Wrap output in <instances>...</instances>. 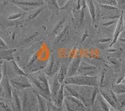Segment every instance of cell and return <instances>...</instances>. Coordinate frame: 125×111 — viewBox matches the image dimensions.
Listing matches in <instances>:
<instances>
[{
	"instance_id": "d590c367",
	"label": "cell",
	"mask_w": 125,
	"mask_h": 111,
	"mask_svg": "<svg viewBox=\"0 0 125 111\" xmlns=\"http://www.w3.org/2000/svg\"><path fill=\"white\" fill-rule=\"evenodd\" d=\"M121 83H123V84H125V78L123 79L122 81H121Z\"/></svg>"
},
{
	"instance_id": "e575fe53",
	"label": "cell",
	"mask_w": 125,
	"mask_h": 111,
	"mask_svg": "<svg viewBox=\"0 0 125 111\" xmlns=\"http://www.w3.org/2000/svg\"><path fill=\"white\" fill-rule=\"evenodd\" d=\"M115 109H116L113 107L111 105H109V111H115Z\"/></svg>"
},
{
	"instance_id": "ffe728a7",
	"label": "cell",
	"mask_w": 125,
	"mask_h": 111,
	"mask_svg": "<svg viewBox=\"0 0 125 111\" xmlns=\"http://www.w3.org/2000/svg\"><path fill=\"white\" fill-rule=\"evenodd\" d=\"M112 90L116 94L125 93V85L123 84V83L117 84L113 87Z\"/></svg>"
},
{
	"instance_id": "7c38bea8",
	"label": "cell",
	"mask_w": 125,
	"mask_h": 111,
	"mask_svg": "<svg viewBox=\"0 0 125 111\" xmlns=\"http://www.w3.org/2000/svg\"><path fill=\"white\" fill-rule=\"evenodd\" d=\"M13 3L18 6H21L22 8L26 7L28 8V9L29 8H34L35 6H41L43 4V3H40V2L37 1H13Z\"/></svg>"
},
{
	"instance_id": "5bb4252c",
	"label": "cell",
	"mask_w": 125,
	"mask_h": 111,
	"mask_svg": "<svg viewBox=\"0 0 125 111\" xmlns=\"http://www.w3.org/2000/svg\"><path fill=\"white\" fill-rule=\"evenodd\" d=\"M67 74H68V69L63 65H61L58 73H57L56 76L58 81L61 84H64V80L67 77Z\"/></svg>"
},
{
	"instance_id": "277c9868",
	"label": "cell",
	"mask_w": 125,
	"mask_h": 111,
	"mask_svg": "<svg viewBox=\"0 0 125 111\" xmlns=\"http://www.w3.org/2000/svg\"><path fill=\"white\" fill-rule=\"evenodd\" d=\"M9 79L12 87L18 91L28 88H32L31 82L28 76L15 75V77H11Z\"/></svg>"
},
{
	"instance_id": "8d00e7d4",
	"label": "cell",
	"mask_w": 125,
	"mask_h": 111,
	"mask_svg": "<svg viewBox=\"0 0 125 111\" xmlns=\"http://www.w3.org/2000/svg\"><path fill=\"white\" fill-rule=\"evenodd\" d=\"M116 1H118V0H116Z\"/></svg>"
},
{
	"instance_id": "74e56055",
	"label": "cell",
	"mask_w": 125,
	"mask_h": 111,
	"mask_svg": "<svg viewBox=\"0 0 125 111\" xmlns=\"http://www.w3.org/2000/svg\"><path fill=\"white\" fill-rule=\"evenodd\" d=\"M1 1H2V0H1Z\"/></svg>"
},
{
	"instance_id": "836d02e7",
	"label": "cell",
	"mask_w": 125,
	"mask_h": 111,
	"mask_svg": "<svg viewBox=\"0 0 125 111\" xmlns=\"http://www.w3.org/2000/svg\"><path fill=\"white\" fill-rule=\"evenodd\" d=\"M88 36V31H86V33H84V34H83V37L82 39H81V42H83L84 41V40L86 39V38Z\"/></svg>"
},
{
	"instance_id": "83f0119b",
	"label": "cell",
	"mask_w": 125,
	"mask_h": 111,
	"mask_svg": "<svg viewBox=\"0 0 125 111\" xmlns=\"http://www.w3.org/2000/svg\"><path fill=\"white\" fill-rule=\"evenodd\" d=\"M21 15H22V14H21V13H14V14L10 15V16L8 17V19L15 20V19H16L19 18L20 17H21Z\"/></svg>"
},
{
	"instance_id": "ac0fdd59",
	"label": "cell",
	"mask_w": 125,
	"mask_h": 111,
	"mask_svg": "<svg viewBox=\"0 0 125 111\" xmlns=\"http://www.w3.org/2000/svg\"><path fill=\"white\" fill-rule=\"evenodd\" d=\"M69 34V27L68 26H65L63 30H62V31L60 32L58 34V36H56V40H55V43H60L61 41L64 39L66 36H68V34Z\"/></svg>"
},
{
	"instance_id": "7402d4cb",
	"label": "cell",
	"mask_w": 125,
	"mask_h": 111,
	"mask_svg": "<svg viewBox=\"0 0 125 111\" xmlns=\"http://www.w3.org/2000/svg\"><path fill=\"white\" fill-rule=\"evenodd\" d=\"M98 3L103 5H110V6L118 7V1L116 0H96Z\"/></svg>"
},
{
	"instance_id": "44dd1931",
	"label": "cell",
	"mask_w": 125,
	"mask_h": 111,
	"mask_svg": "<svg viewBox=\"0 0 125 111\" xmlns=\"http://www.w3.org/2000/svg\"><path fill=\"white\" fill-rule=\"evenodd\" d=\"M117 101H118V108H122L125 105V93L116 94Z\"/></svg>"
},
{
	"instance_id": "d6a6232c",
	"label": "cell",
	"mask_w": 125,
	"mask_h": 111,
	"mask_svg": "<svg viewBox=\"0 0 125 111\" xmlns=\"http://www.w3.org/2000/svg\"><path fill=\"white\" fill-rule=\"evenodd\" d=\"M65 1L66 0H58V4L60 5V8L62 7L64 4H65Z\"/></svg>"
},
{
	"instance_id": "3957f363",
	"label": "cell",
	"mask_w": 125,
	"mask_h": 111,
	"mask_svg": "<svg viewBox=\"0 0 125 111\" xmlns=\"http://www.w3.org/2000/svg\"><path fill=\"white\" fill-rule=\"evenodd\" d=\"M63 106L64 111H86L87 108L81 100L71 95H65Z\"/></svg>"
},
{
	"instance_id": "2e32d148",
	"label": "cell",
	"mask_w": 125,
	"mask_h": 111,
	"mask_svg": "<svg viewBox=\"0 0 125 111\" xmlns=\"http://www.w3.org/2000/svg\"><path fill=\"white\" fill-rule=\"evenodd\" d=\"M86 5L90 12V16L92 19L93 23H94L96 19V9L93 0H86Z\"/></svg>"
},
{
	"instance_id": "e0dca14e",
	"label": "cell",
	"mask_w": 125,
	"mask_h": 111,
	"mask_svg": "<svg viewBox=\"0 0 125 111\" xmlns=\"http://www.w3.org/2000/svg\"><path fill=\"white\" fill-rule=\"evenodd\" d=\"M66 21V19H62L60 20L58 23H57L56 25L55 26L54 28L53 29L52 33L54 34H58L60 32H61L63 30V29L65 28L64 24H65Z\"/></svg>"
},
{
	"instance_id": "d6986e66",
	"label": "cell",
	"mask_w": 125,
	"mask_h": 111,
	"mask_svg": "<svg viewBox=\"0 0 125 111\" xmlns=\"http://www.w3.org/2000/svg\"><path fill=\"white\" fill-rule=\"evenodd\" d=\"M11 65L13 71L16 75H26L28 76L27 74H26L20 68V66L17 64V63L14 61V60L11 61Z\"/></svg>"
},
{
	"instance_id": "f1b7e54d",
	"label": "cell",
	"mask_w": 125,
	"mask_h": 111,
	"mask_svg": "<svg viewBox=\"0 0 125 111\" xmlns=\"http://www.w3.org/2000/svg\"><path fill=\"white\" fill-rule=\"evenodd\" d=\"M116 19H112V20H110V21H108L106 22H104V23H103V26H112L113 24H114L115 23H116Z\"/></svg>"
},
{
	"instance_id": "4316f807",
	"label": "cell",
	"mask_w": 125,
	"mask_h": 111,
	"mask_svg": "<svg viewBox=\"0 0 125 111\" xmlns=\"http://www.w3.org/2000/svg\"><path fill=\"white\" fill-rule=\"evenodd\" d=\"M16 51V49L3 50V51H1V58H3V56H4V58H5L6 57L8 56L11 55L12 53H13L14 51Z\"/></svg>"
},
{
	"instance_id": "1f68e13d",
	"label": "cell",
	"mask_w": 125,
	"mask_h": 111,
	"mask_svg": "<svg viewBox=\"0 0 125 111\" xmlns=\"http://www.w3.org/2000/svg\"><path fill=\"white\" fill-rule=\"evenodd\" d=\"M100 43H105V42H109V41H111V39L110 38H102L100 39Z\"/></svg>"
},
{
	"instance_id": "4dcf8cb0",
	"label": "cell",
	"mask_w": 125,
	"mask_h": 111,
	"mask_svg": "<svg viewBox=\"0 0 125 111\" xmlns=\"http://www.w3.org/2000/svg\"><path fill=\"white\" fill-rule=\"evenodd\" d=\"M42 10H43V9L42 8H40L39 9H38V11H36V13H34V14H33L32 15H31V16L30 17V19H33L34 18H36L37 16H38L39 14L40 13H41V12L42 11Z\"/></svg>"
},
{
	"instance_id": "30bf717a",
	"label": "cell",
	"mask_w": 125,
	"mask_h": 111,
	"mask_svg": "<svg viewBox=\"0 0 125 111\" xmlns=\"http://www.w3.org/2000/svg\"><path fill=\"white\" fill-rule=\"evenodd\" d=\"M81 61L82 60L80 57H76L73 60L70 67H69V69H68L67 77H71V76L76 75V74L78 71Z\"/></svg>"
},
{
	"instance_id": "cb8c5ba5",
	"label": "cell",
	"mask_w": 125,
	"mask_h": 111,
	"mask_svg": "<svg viewBox=\"0 0 125 111\" xmlns=\"http://www.w3.org/2000/svg\"><path fill=\"white\" fill-rule=\"evenodd\" d=\"M85 8L86 6H83L81 7V9L80 10V12H79V23H80V25H82L84 23V14H85Z\"/></svg>"
},
{
	"instance_id": "f35d334b",
	"label": "cell",
	"mask_w": 125,
	"mask_h": 111,
	"mask_svg": "<svg viewBox=\"0 0 125 111\" xmlns=\"http://www.w3.org/2000/svg\"></svg>"
},
{
	"instance_id": "603a6c76",
	"label": "cell",
	"mask_w": 125,
	"mask_h": 111,
	"mask_svg": "<svg viewBox=\"0 0 125 111\" xmlns=\"http://www.w3.org/2000/svg\"><path fill=\"white\" fill-rule=\"evenodd\" d=\"M46 111H63L61 108L57 107L51 102L47 101H46Z\"/></svg>"
},
{
	"instance_id": "8fae6325",
	"label": "cell",
	"mask_w": 125,
	"mask_h": 111,
	"mask_svg": "<svg viewBox=\"0 0 125 111\" xmlns=\"http://www.w3.org/2000/svg\"><path fill=\"white\" fill-rule=\"evenodd\" d=\"M64 98H65V94H64V84H62L61 86L60 91H59L58 95H57L56 99L54 105H56L57 107L62 109L63 107Z\"/></svg>"
},
{
	"instance_id": "ba28073f",
	"label": "cell",
	"mask_w": 125,
	"mask_h": 111,
	"mask_svg": "<svg viewBox=\"0 0 125 111\" xmlns=\"http://www.w3.org/2000/svg\"><path fill=\"white\" fill-rule=\"evenodd\" d=\"M125 30V21H124L123 18V11L121 17L119 18V19L118 21V23H117L115 31V33H114L113 41L112 42H111V44H110V47H111V46L117 41V40L119 38L120 34H121V33H122L123 31H124Z\"/></svg>"
},
{
	"instance_id": "5b68a950",
	"label": "cell",
	"mask_w": 125,
	"mask_h": 111,
	"mask_svg": "<svg viewBox=\"0 0 125 111\" xmlns=\"http://www.w3.org/2000/svg\"><path fill=\"white\" fill-rule=\"evenodd\" d=\"M100 93L103 96L106 101L108 103L109 105L112 106L115 109L118 108V101H117L116 94L115 92L111 90L104 89H100Z\"/></svg>"
},
{
	"instance_id": "6da1fadb",
	"label": "cell",
	"mask_w": 125,
	"mask_h": 111,
	"mask_svg": "<svg viewBox=\"0 0 125 111\" xmlns=\"http://www.w3.org/2000/svg\"><path fill=\"white\" fill-rule=\"evenodd\" d=\"M28 77L32 85L31 89L36 94L52 102L50 83L44 71H38L31 73Z\"/></svg>"
},
{
	"instance_id": "f546056e",
	"label": "cell",
	"mask_w": 125,
	"mask_h": 111,
	"mask_svg": "<svg viewBox=\"0 0 125 111\" xmlns=\"http://www.w3.org/2000/svg\"><path fill=\"white\" fill-rule=\"evenodd\" d=\"M0 47L1 49H4V50H7L8 49V46H7V44L5 43V42L3 40V39L1 38V46H0Z\"/></svg>"
},
{
	"instance_id": "9a60e30c",
	"label": "cell",
	"mask_w": 125,
	"mask_h": 111,
	"mask_svg": "<svg viewBox=\"0 0 125 111\" xmlns=\"http://www.w3.org/2000/svg\"><path fill=\"white\" fill-rule=\"evenodd\" d=\"M49 8L54 13H58L60 11V6L58 0H45Z\"/></svg>"
},
{
	"instance_id": "484cf974",
	"label": "cell",
	"mask_w": 125,
	"mask_h": 111,
	"mask_svg": "<svg viewBox=\"0 0 125 111\" xmlns=\"http://www.w3.org/2000/svg\"><path fill=\"white\" fill-rule=\"evenodd\" d=\"M0 106H1V111H13L11 106H10L8 104L3 102V101H1Z\"/></svg>"
},
{
	"instance_id": "8992f818",
	"label": "cell",
	"mask_w": 125,
	"mask_h": 111,
	"mask_svg": "<svg viewBox=\"0 0 125 111\" xmlns=\"http://www.w3.org/2000/svg\"><path fill=\"white\" fill-rule=\"evenodd\" d=\"M60 68V66L59 67L58 63L56 62L54 56L52 55L51 57H50V60H49L46 68L45 71H44V72L46 74L47 76L53 77V76L56 75L57 73H58Z\"/></svg>"
},
{
	"instance_id": "d4e9b609",
	"label": "cell",
	"mask_w": 125,
	"mask_h": 111,
	"mask_svg": "<svg viewBox=\"0 0 125 111\" xmlns=\"http://www.w3.org/2000/svg\"><path fill=\"white\" fill-rule=\"evenodd\" d=\"M74 1H76V0H67L66 1L65 4L62 7L60 8V10L61 11H64V10L69 9L70 7H71L73 4H74Z\"/></svg>"
},
{
	"instance_id": "7a4b0ae2",
	"label": "cell",
	"mask_w": 125,
	"mask_h": 111,
	"mask_svg": "<svg viewBox=\"0 0 125 111\" xmlns=\"http://www.w3.org/2000/svg\"><path fill=\"white\" fill-rule=\"evenodd\" d=\"M64 84L98 87V77L95 75L81 74V75H76L71 77H67L64 80Z\"/></svg>"
},
{
	"instance_id": "52a82bcc",
	"label": "cell",
	"mask_w": 125,
	"mask_h": 111,
	"mask_svg": "<svg viewBox=\"0 0 125 111\" xmlns=\"http://www.w3.org/2000/svg\"><path fill=\"white\" fill-rule=\"evenodd\" d=\"M62 84H61L58 81L56 75L53 76L52 78L51 84H50V92H51V99H52V103L55 104L56 99L57 95L60 91L61 86Z\"/></svg>"
},
{
	"instance_id": "4fadbf2b",
	"label": "cell",
	"mask_w": 125,
	"mask_h": 111,
	"mask_svg": "<svg viewBox=\"0 0 125 111\" xmlns=\"http://www.w3.org/2000/svg\"><path fill=\"white\" fill-rule=\"evenodd\" d=\"M96 69V67L95 65H91V64L84 62V61H81L80 67H79V69H78V72H80H80L81 73H83V72L93 73L94 71H95L94 70Z\"/></svg>"
},
{
	"instance_id": "9c48e42d",
	"label": "cell",
	"mask_w": 125,
	"mask_h": 111,
	"mask_svg": "<svg viewBox=\"0 0 125 111\" xmlns=\"http://www.w3.org/2000/svg\"><path fill=\"white\" fill-rule=\"evenodd\" d=\"M18 90L13 88L12 97L11 99V106L13 111H22L21 100L20 97Z\"/></svg>"
}]
</instances>
